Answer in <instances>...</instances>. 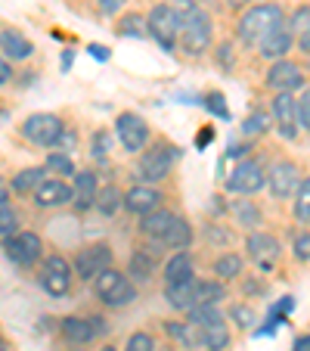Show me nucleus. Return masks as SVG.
I'll list each match as a JSON object with an SVG mask.
<instances>
[{
    "instance_id": "nucleus-1",
    "label": "nucleus",
    "mask_w": 310,
    "mask_h": 351,
    "mask_svg": "<svg viewBox=\"0 0 310 351\" xmlns=\"http://www.w3.org/2000/svg\"><path fill=\"white\" fill-rule=\"evenodd\" d=\"M174 7L180 13V38H177L180 50H186L190 56L205 53L214 40L211 16L205 13L198 3H192V0H174Z\"/></svg>"
},
{
    "instance_id": "nucleus-2",
    "label": "nucleus",
    "mask_w": 310,
    "mask_h": 351,
    "mask_svg": "<svg viewBox=\"0 0 310 351\" xmlns=\"http://www.w3.org/2000/svg\"><path fill=\"white\" fill-rule=\"evenodd\" d=\"M285 25V13L279 3H257V7H248L236 22V32L239 40L245 47H261L267 38H270L276 28Z\"/></svg>"
},
{
    "instance_id": "nucleus-3",
    "label": "nucleus",
    "mask_w": 310,
    "mask_h": 351,
    "mask_svg": "<svg viewBox=\"0 0 310 351\" xmlns=\"http://www.w3.org/2000/svg\"><path fill=\"white\" fill-rule=\"evenodd\" d=\"M177 159H180V146L174 140L159 137L155 143H149V149H143L137 162L140 184H162V180H168L174 165H177Z\"/></svg>"
},
{
    "instance_id": "nucleus-4",
    "label": "nucleus",
    "mask_w": 310,
    "mask_h": 351,
    "mask_svg": "<svg viewBox=\"0 0 310 351\" xmlns=\"http://www.w3.org/2000/svg\"><path fill=\"white\" fill-rule=\"evenodd\" d=\"M190 324L198 330L202 348L208 351H227L233 342L230 336V317L218 305H198L190 311Z\"/></svg>"
},
{
    "instance_id": "nucleus-5",
    "label": "nucleus",
    "mask_w": 310,
    "mask_h": 351,
    "mask_svg": "<svg viewBox=\"0 0 310 351\" xmlns=\"http://www.w3.org/2000/svg\"><path fill=\"white\" fill-rule=\"evenodd\" d=\"M38 283L50 298H66L68 292H72V283H75V271H72L66 255L50 252L47 258H40Z\"/></svg>"
},
{
    "instance_id": "nucleus-6",
    "label": "nucleus",
    "mask_w": 310,
    "mask_h": 351,
    "mask_svg": "<svg viewBox=\"0 0 310 351\" xmlns=\"http://www.w3.org/2000/svg\"><path fill=\"white\" fill-rule=\"evenodd\" d=\"M146 32L152 34V40L165 50V53H174L180 38V13L174 3H155L146 16Z\"/></svg>"
},
{
    "instance_id": "nucleus-7",
    "label": "nucleus",
    "mask_w": 310,
    "mask_h": 351,
    "mask_svg": "<svg viewBox=\"0 0 310 351\" xmlns=\"http://www.w3.org/2000/svg\"><path fill=\"white\" fill-rule=\"evenodd\" d=\"M0 249H3V255H7L16 267H22V271L34 267L40 258H44V239H40L34 230H22V227L16 233L0 239Z\"/></svg>"
},
{
    "instance_id": "nucleus-8",
    "label": "nucleus",
    "mask_w": 310,
    "mask_h": 351,
    "mask_svg": "<svg viewBox=\"0 0 310 351\" xmlns=\"http://www.w3.org/2000/svg\"><path fill=\"white\" fill-rule=\"evenodd\" d=\"M62 131H66V121H62V115H56V112H34L19 125L22 137H25L28 143L40 146V149H53Z\"/></svg>"
},
{
    "instance_id": "nucleus-9",
    "label": "nucleus",
    "mask_w": 310,
    "mask_h": 351,
    "mask_svg": "<svg viewBox=\"0 0 310 351\" xmlns=\"http://www.w3.org/2000/svg\"><path fill=\"white\" fill-rule=\"evenodd\" d=\"M106 267H112V245L109 243H87L75 252L72 271L81 283H93V277H99Z\"/></svg>"
},
{
    "instance_id": "nucleus-10",
    "label": "nucleus",
    "mask_w": 310,
    "mask_h": 351,
    "mask_svg": "<svg viewBox=\"0 0 310 351\" xmlns=\"http://www.w3.org/2000/svg\"><path fill=\"white\" fill-rule=\"evenodd\" d=\"M115 137H118V143L125 146V153L131 156H140L149 146V125H146L143 115L137 112H121L118 119H115Z\"/></svg>"
},
{
    "instance_id": "nucleus-11",
    "label": "nucleus",
    "mask_w": 310,
    "mask_h": 351,
    "mask_svg": "<svg viewBox=\"0 0 310 351\" xmlns=\"http://www.w3.org/2000/svg\"><path fill=\"white\" fill-rule=\"evenodd\" d=\"M264 186H267V171L257 159H242L233 168L230 178H227V190L239 193V196H255V193H261Z\"/></svg>"
},
{
    "instance_id": "nucleus-12",
    "label": "nucleus",
    "mask_w": 310,
    "mask_h": 351,
    "mask_svg": "<svg viewBox=\"0 0 310 351\" xmlns=\"http://www.w3.org/2000/svg\"><path fill=\"white\" fill-rule=\"evenodd\" d=\"M245 252L261 274H273V267L279 265V255H283V245L273 233H251L245 239Z\"/></svg>"
},
{
    "instance_id": "nucleus-13",
    "label": "nucleus",
    "mask_w": 310,
    "mask_h": 351,
    "mask_svg": "<svg viewBox=\"0 0 310 351\" xmlns=\"http://www.w3.org/2000/svg\"><path fill=\"white\" fill-rule=\"evenodd\" d=\"M270 121L283 140L298 137V99L295 93H273L270 99Z\"/></svg>"
},
{
    "instance_id": "nucleus-14",
    "label": "nucleus",
    "mask_w": 310,
    "mask_h": 351,
    "mask_svg": "<svg viewBox=\"0 0 310 351\" xmlns=\"http://www.w3.org/2000/svg\"><path fill=\"white\" fill-rule=\"evenodd\" d=\"M264 84L270 87L273 93H295L304 87V72L298 62L276 60V62H270V69H267Z\"/></svg>"
},
{
    "instance_id": "nucleus-15",
    "label": "nucleus",
    "mask_w": 310,
    "mask_h": 351,
    "mask_svg": "<svg viewBox=\"0 0 310 351\" xmlns=\"http://www.w3.org/2000/svg\"><path fill=\"white\" fill-rule=\"evenodd\" d=\"M298 184H301V168L289 159L273 162V168L267 171V186H270L273 199H292L298 190Z\"/></svg>"
},
{
    "instance_id": "nucleus-16",
    "label": "nucleus",
    "mask_w": 310,
    "mask_h": 351,
    "mask_svg": "<svg viewBox=\"0 0 310 351\" xmlns=\"http://www.w3.org/2000/svg\"><path fill=\"white\" fill-rule=\"evenodd\" d=\"M162 202H165V193L155 184H133L131 190L125 193V208L131 215H140V218L155 212V208H162Z\"/></svg>"
},
{
    "instance_id": "nucleus-17",
    "label": "nucleus",
    "mask_w": 310,
    "mask_h": 351,
    "mask_svg": "<svg viewBox=\"0 0 310 351\" xmlns=\"http://www.w3.org/2000/svg\"><path fill=\"white\" fill-rule=\"evenodd\" d=\"M34 196V206L38 208H66L72 206V186L66 184L62 178H44V184L31 193Z\"/></svg>"
},
{
    "instance_id": "nucleus-18",
    "label": "nucleus",
    "mask_w": 310,
    "mask_h": 351,
    "mask_svg": "<svg viewBox=\"0 0 310 351\" xmlns=\"http://www.w3.org/2000/svg\"><path fill=\"white\" fill-rule=\"evenodd\" d=\"M96 193H99L96 171H90V168L75 171V186H72V206H75V212H90V208L96 206Z\"/></svg>"
},
{
    "instance_id": "nucleus-19",
    "label": "nucleus",
    "mask_w": 310,
    "mask_h": 351,
    "mask_svg": "<svg viewBox=\"0 0 310 351\" xmlns=\"http://www.w3.org/2000/svg\"><path fill=\"white\" fill-rule=\"evenodd\" d=\"M0 56H7L10 62H25L34 56V44L19 28H0Z\"/></svg>"
},
{
    "instance_id": "nucleus-20",
    "label": "nucleus",
    "mask_w": 310,
    "mask_h": 351,
    "mask_svg": "<svg viewBox=\"0 0 310 351\" xmlns=\"http://www.w3.org/2000/svg\"><path fill=\"white\" fill-rule=\"evenodd\" d=\"M174 221H177V215H174L171 208H155V212L140 218V233H143L146 239H152V243H162Z\"/></svg>"
},
{
    "instance_id": "nucleus-21",
    "label": "nucleus",
    "mask_w": 310,
    "mask_h": 351,
    "mask_svg": "<svg viewBox=\"0 0 310 351\" xmlns=\"http://www.w3.org/2000/svg\"><path fill=\"white\" fill-rule=\"evenodd\" d=\"M127 277L133 283H149L155 277V252H149V245H137L127 261Z\"/></svg>"
},
{
    "instance_id": "nucleus-22",
    "label": "nucleus",
    "mask_w": 310,
    "mask_h": 351,
    "mask_svg": "<svg viewBox=\"0 0 310 351\" xmlns=\"http://www.w3.org/2000/svg\"><path fill=\"white\" fill-rule=\"evenodd\" d=\"M292 44H295V34L289 32V25H283V28H276V32H273L264 44L257 47V53L264 56V60L276 62V60H285V53L292 50Z\"/></svg>"
},
{
    "instance_id": "nucleus-23",
    "label": "nucleus",
    "mask_w": 310,
    "mask_h": 351,
    "mask_svg": "<svg viewBox=\"0 0 310 351\" xmlns=\"http://www.w3.org/2000/svg\"><path fill=\"white\" fill-rule=\"evenodd\" d=\"M60 336L66 339L68 345H87V342H93V326H90V320L87 317H62L60 320Z\"/></svg>"
},
{
    "instance_id": "nucleus-24",
    "label": "nucleus",
    "mask_w": 310,
    "mask_h": 351,
    "mask_svg": "<svg viewBox=\"0 0 310 351\" xmlns=\"http://www.w3.org/2000/svg\"><path fill=\"white\" fill-rule=\"evenodd\" d=\"M196 280H180V283H165V302L174 308V311H190L192 308V295H196Z\"/></svg>"
},
{
    "instance_id": "nucleus-25",
    "label": "nucleus",
    "mask_w": 310,
    "mask_h": 351,
    "mask_svg": "<svg viewBox=\"0 0 310 351\" xmlns=\"http://www.w3.org/2000/svg\"><path fill=\"white\" fill-rule=\"evenodd\" d=\"M44 178H47V168L44 165L22 168V171L13 174V180H10V190L19 193V196H31V193L38 190L40 184H44Z\"/></svg>"
},
{
    "instance_id": "nucleus-26",
    "label": "nucleus",
    "mask_w": 310,
    "mask_h": 351,
    "mask_svg": "<svg viewBox=\"0 0 310 351\" xmlns=\"http://www.w3.org/2000/svg\"><path fill=\"white\" fill-rule=\"evenodd\" d=\"M196 277V261H192V255L186 252H174L171 258L165 261V283H180V280H190Z\"/></svg>"
},
{
    "instance_id": "nucleus-27",
    "label": "nucleus",
    "mask_w": 310,
    "mask_h": 351,
    "mask_svg": "<svg viewBox=\"0 0 310 351\" xmlns=\"http://www.w3.org/2000/svg\"><path fill=\"white\" fill-rule=\"evenodd\" d=\"M165 332L180 345V348H186V351H192V348H198V345H202L198 330L190 324V320H165Z\"/></svg>"
},
{
    "instance_id": "nucleus-28",
    "label": "nucleus",
    "mask_w": 310,
    "mask_h": 351,
    "mask_svg": "<svg viewBox=\"0 0 310 351\" xmlns=\"http://www.w3.org/2000/svg\"><path fill=\"white\" fill-rule=\"evenodd\" d=\"M230 215H233V221L236 224H242V227H248V230H255L257 224H264V215H261V208H257V202L255 199H236L230 206Z\"/></svg>"
},
{
    "instance_id": "nucleus-29",
    "label": "nucleus",
    "mask_w": 310,
    "mask_h": 351,
    "mask_svg": "<svg viewBox=\"0 0 310 351\" xmlns=\"http://www.w3.org/2000/svg\"><path fill=\"white\" fill-rule=\"evenodd\" d=\"M190 243H192V224L183 218V215H177V221L171 224V230L165 233V239H162L159 245L174 249V252H183V249H190Z\"/></svg>"
},
{
    "instance_id": "nucleus-30",
    "label": "nucleus",
    "mask_w": 310,
    "mask_h": 351,
    "mask_svg": "<svg viewBox=\"0 0 310 351\" xmlns=\"http://www.w3.org/2000/svg\"><path fill=\"white\" fill-rule=\"evenodd\" d=\"M137 298H140L137 283H133L131 277H125L118 286H115V289H109L106 295L99 298V302H103V305H106V308H127V305H133Z\"/></svg>"
},
{
    "instance_id": "nucleus-31",
    "label": "nucleus",
    "mask_w": 310,
    "mask_h": 351,
    "mask_svg": "<svg viewBox=\"0 0 310 351\" xmlns=\"http://www.w3.org/2000/svg\"><path fill=\"white\" fill-rule=\"evenodd\" d=\"M220 298H227V286L220 280H196V295H192V308L198 305H218ZM190 308V311H192Z\"/></svg>"
},
{
    "instance_id": "nucleus-32",
    "label": "nucleus",
    "mask_w": 310,
    "mask_h": 351,
    "mask_svg": "<svg viewBox=\"0 0 310 351\" xmlns=\"http://www.w3.org/2000/svg\"><path fill=\"white\" fill-rule=\"evenodd\" d=\"M242 267H245V261H242V255H236V252H220L218 258H214V277L224 283V280H236V277H242Z\"/></svg>"
},
{
    "instance_id": "nucleus-33",
    "label": "nucleus",
    "mask_w": 310,
    "mask_h": 351,
    "mask_svg": "<svg viewBox=\"0 0 310 351\" xmlns=\"http://www.w3.org/2000/svg\"><path fill=\"white\" fill-rule=\"evenodd\" d=\"M125 206V193L118 190L115 184H106V186H99V193H96V206L93 208H99V215H106V218H112V215H118V208Z\"/></svg>"
},
{
    "instance_id": "nucleus-34",
    "label": "nucleus",
    "mask_w": 310,
    "mask_h": 351,
    "mask_svg": "<svg viewBox=\"0 0 310 351\" xmlns=\"http://www.w3.org/2000/svg\"><path fill=\"white\" fill-rule=\"evenodd\" d=\"M292 215L301 224H310V178H301L295 196H292Z\"/></svg>"
},
{
    "instance_id": "nucleus-35",
    "label": "nucleus",
    "mask_w": 310,
    "mask_h": 351,
    "mask_svg": "<svg viewBox=\"0 0 310 351\" xmlns=\"http://www.w3.org/2000/svg\"><path fill=\"white\" fill-rule=\"evenodd\" d=\"M115 34L118 38H146V16L140 13H125L118 19V25H115Z\"/></svg>"
},
{
    "instance_id": "nucleus-36",
    "label": "nucleus",
    "mask_w": 310,
    "mask_h": 351,
    "mask_svg": "<svg viewBox=\"0 0 310 351\" xmlns=\"http://www.w3.org/2000/svg\"><path fill=\"white\" fill-rule=\"evenodd\" d=\"M125 277H127V274L118 271V267H106V271L99 274V277H93V295L103 298L109 289H115V286H118Z\"/></svg>"
},
{
    "instance_id": "nucleus-37",
    "label": "nucleus",
    "mask_w": 310,
    "mask_h": 351,
    "mask_svg": "<svg viewBox=\"0 0 310 351\" xmlns=\"http://www.w3.org/2000/svg\"><path fill=\"white\" fill-rule=\"evenodd\" d=\"M44 168H47V174H62V178H75V162L68 159V153H60V149L47 156Z\"/></svg>"
},
{
    "instance_id": "nucleus-38",
    "label": "nucleus",
    "mask_w": 310,
    "mask_h": 351,
    "mask_svg": "<svg viewBox=\"0 0 310 351\" xmlns=\"http://www.w3.org/2000/svg\"><path fill=\"white\" fill-rule=\"evenodd\" d=\"M202 106L208 109L211 115H218V119H224V121H230V106H227V97L220 90H208L202 97Z\"/></svg>"
},
{
    "instance_id": "nucleus-39",
    "label": "nucleus",
    "mask_w": 310,
    "mask_h": 351,
    "mask_svg": "<svg viewBox=\"0 0 310 351\" xmlns=\"http://www.w3.org/2000/svg\"><path fill=\"white\" fill-rule=\"evenodd\" d=\"M285 25H289V32L295 34V38L307 34L310 32V3H301V7L292 13V19H285Z\"/></svg>"
},
{
    "instance_id": "nucleus-40",
    "label": "nucleus",
    "mask_w": 310,
    "mask_h": 351,
    "mask_svg": "<svg viewBox=\"0 0 310 351\" xmlns=\"http://www.w3.org/2000/svg\"><path fill=\"white\" fill-rule=\"evenodd\" d=\"M270 112H251L248 119H245V125H242V134L245 137H257V134H267L270 131Z\"/></svg>"
},
{
    "instance_id": "nucleus-41",
    "label": "nucleus",
    "mask_w": 310,
    "mask_h": 351,
    "mask_svg": "<svg viewBox=\"0 0 310 351\" xmlns=\"http://www.w3.org/2000/svg\"><path fill=\"white\" fill-rule=\"evenodd\" d=\"M109 149H112V134L99 128V131L90 137V153H93V159H106Z\"/></svg>"
},
{
    "instance_id": "nucleus-42",
    "label": "nucleus",
    "mask_w": 310,
    "mask_h": 351,
    "mask_svg": "<svg viewBox=\"0 0 310 351\" xmlns=\"http://www.w3.org/2000/svg\"><path fill=\"white\" fill-rule=\"evenodd\" d=\"M19 230V212L13 206H0V239Z\"/></svg>"
},
{
    "instance_id": "nucleus-43",
    "label": "nucleus",
    "mask_w": 310,
    "mask_h": 351,
    "mask_svg": "<svg viewBox=\"0 0 310 351\" xmlns=\"http://www.w3.org/2000/svg\"><path fill=\"white\" fill-rule=\"evenodd\" d=\"M125 351H155V339H152L146 330H137V332H131V336H127Z\"/></svg>"
},
{
    "instance_id": "nucleus-44",
    "label": "nucleus",
    "mask_w": 310,
    "mask_h": 351,
    "mask_svg": "<svg viewBox=\"0 0 310 351\" xmlns=\"http://www.w3.org/2000/svg\"><path fill=\"white\" fill-rule=\"evenodd\" d=\"M292 255L295 261H310V230H298L292 237Z\"/></svg>"
},
{
    "instance_id": "nucleus-45",
    "label": "nucleus",
    "mask_w": 310,
    "mask_h": 351,
    "mask_svg": "<svg viewBox=\"0 0 310 351\" xmlns=\"http://www.w3.org/2000/svg\"><path fill=\"white\" fill-rule=\"evenodd\" d=\"M230 320L239 326V330H251L257 317H255V311H251L248 305H233L230 308Z\"/></svg>"
},
{
    "instance_id": "nucleus-46",
    "label": "nucleus",
    "mask_w": 310,
    "mask_h": 351,
    "mask_svg": "<svg viewBox=\"0 0 310 351\" xmlns=\"http://www.w3.org/2000/svg\"><path fill=\"white\" fill-rule=\"evenodd\" d=\"M298 125L310 131V87H304L301 97H298Z\"/></svg>"
},
{
    "instance_id": "nucleus-47",
    "label": "nucleus",
    "mask_w": 310,
    "mask_h": 351,
    "mask_svg": "<svg viewBox=\"0 0 310 351\" xmlns=\"http://www.w3.org/2000/svg\"><path fill=\"white\" fill-rule=\"evenodd\" d=\"M75 146H78V131H72V128L66 125V131L60 134V140H56L53 149H60V153H72Z\"/></svg>"
},
{
    "instance_id": "nucleus-48",
    "label": "nucleus",
    "mask_w": 310,
    "mask_h": 351,
    "mask_svg": "<svg viewBox=\"0 0 310 351\" xmlns=\"http://www.w3.org/2000/svg\"><path fill=\"white\" fill-rule=\"evenodd\" d=\"M127 7V0H96V10L103 16H118Z\"/></svg>"
},
{
    "instance_id": "nucleus-49",
    "label": "nucleus",
    "mask_w": 310,
    "mask_h": 351,
    "mask_svg": "<svg viewBox=\"0 0 310 351\" xmlns=\"http://www.w3.org/2000/svg\"><path fill=\"white\" fill-rule=\"evenodd\" d=\"M292 305H295V298H292V295H283V298H279V305L276 308H273V317H283L285 320V314H289L292 311Z\"/></svg>"
},
{
    "instance_id": "nucleus-50",
    "label": "nucleus",
    "mask_w": 310,
    "mask_h": 351,
    "mask_svg": "<svg viewBox=\"0 0 310 351\" xmlns=\"http://www.w3.org/2000/svg\"><path fill=\"white\" fill-rule=\"evenodd\" d=\"M13 66H10V60H7V56H0V87H3V84H10V81H13Z\"/></svg>"
},
{
    "instance_id": "nucleus-51",
    "label": "nucleus",
    "mask_w": 310,
    "mask_h": 351,
    "mask_svg": "<svg viewBox=\"0 0 310 351\" xmlns=\"http://www.w3.org/2000/svg\"><path fill=\"white\" fill-rule=\"evenodd\" d=\"M218 62L227 69H233V47L230 44H220L218 47Z\"/></svg>"
},
{
    "instance_id": "nucleus-52",
    "label": "nucleus",
    "mask_w": 310,
    "mask_h": 351,
    "mask_svg": "<svg viewBox=\"0 0 310 351\" xmlns=\"http://www.w3.org/2000/svg\"><path fill=\"white\" fill-rule=\"evenodd\" d=\"M208 233H211V237L218 239L220 245H224V243H230V230H224V227H220V224H211V227H208Z\"/></svg>"
},
{
    "instance_id": "nucleus-53",
    "label": "nucleus",
    "mask_w": 310,
    "mask_h": 351,
    "mask_svg": "<svg viewBox=\"0 0 310 351\" xmlns=\"http://www.w3.org/2000/svg\"><path fill=\"white\" fill-rule=\"evenodd\" d=\"M90 56L99 62H106L109 60V47H99V44H90Z\"/></svg>"
},
{
    "instance_id": "nucleus-54",
    "label": "nucleus",
    "mask_w": 310,
    "mask_h": 351,
    "mask_svg": "<svg viewBox=\"0 0 310 351\" xmlns=\"http://www.w3.org/2000/svg\"><path fill=\"white\" fill-rule=\"evenodd\" d=\"M211 137H214V131H211V128H205L202 134H196V146H198V149H205V146L211 143Z\"/></svg>"
},
{
    "instance_id": "nucleus-55",
    "label": "nucleus",
    "mask_w": 310,
    "mask_h": 351,
    "mask_svg": "<svg viewBox=\"0 0 310 351\" xmlns=\"http://www.w3.org/2000/svg\"><path fill=\"white\" fill-rule=\"evenodd\" d=\"M292 351H310V332H301L295 339V345H292Z\"/></svg>"
},
{
    "instance_id": "nucleus-56",
    "label": "nucleus",
    "mask_w": 310,
    "mask_h": 351,
    "mask_svg": "<svg viewBox=\"0 0 310 351\" xmlns=\"http://www.w3.org/2000/svg\"><path fill=\"white\" fill-rule=\"evenodd\" d=\"M87 320H90V326H93V336H99V332H106V330H109L106 317H87Z\"/></svg>"
},
{
    "instance_id": "nucleus-57",
    "label": "nucleus",
    "mask_w": 310,
    "mask_h": 351,
    "mask_svg": "<svg viewBox=\"0 0 310 351\" xmlns=\"http://www.w3.org/2000/svg\"><path fill=\"white\" fill-rule=\"evenodd\" d=\"M10 193H13L10 190V184L0 178V206H10Z\"/></svg>"
},
{
    "instance_id": "nucleus-58",
    "label": "nucleus",
    "mask_w": 310,
    "mask_h": 351,
    "mask_svg": "<svg viewBox=\"0 0 310 351\" xmlns=\"http://www.w3.org/2000/svg\"><path fill=\"white\" fill-rule=\"evenodd\" d=\"M242 289H245V295H255V292H261V289H264V286L257 283V280H245V283H242Z\"/></svg>"
},
{
    "instance_id": "nucleus-59",
    "label": "nucleus",
    "mask_w": 310,
    "mask_h": 351,
    "mask_svg": "<svg viewBox=\"0 0 310 351\" xmlns=\"http://www.w3.org/2000/svg\"><path fill=\"white\" fill-rule=\"evenodd\" d=\"M298 47H301L304 53L310 56V32H307V34H301V38H298Z\"/></svg>"
},
{
    "instance_id": "nucleus-60",
    "label": "nucleus",
    "mask_w": 310,
    "mask_h": 351,
    "mask_svg": "<svg viewBox=\"0 0 310 351\" xmlns=\"http://www.w3.org/2000/svg\"><path fill=\"white\" fill-rule=\"evenodd\" d=\"M0 351H10V339L0 332Z\"/></svg>"
},
{
    "instance_id": "nucleus-61",
    "label": "nucleus",
    "mask_w": 310,
    "mask_h": 351,
    "mask_svg": "<svg viewBox=\"0 0 310 351\" xmlns=\"http://www.w3.org/2000/svg\"><path fill=\"white\" fill-rule=\"evenodd\" d=\"M99 351H118V348H115V345H103V348H99Z\"/></svg>"
}]
</instances>
